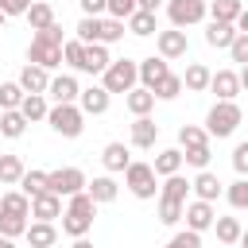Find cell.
Masks as SVG:
<instances>
[{"mask_svg":"<svg viewBox=\"0 0 248 248\" xmlns=\"http://www.w3.org/2000/svg\"><path fill=\"white\" fill-rule=\"evenodd\" d=\"M190 190H194V198H202V202H217V198L225 194V182H221V178L205 167V170H198V174H194Z\"/></svg>","mask_w":248,"mask_h":248,"instance_id":"5bb4252c","label":"cell"},{"mask_svg":"<svg viewBox=\"0 0 248 248\" xmlns=\"http://www.w3.org/2000/svg\"><path fill=\"white\" fill-rule=\"evenodd\" d=\"M85 170L81 167H58V170H46V190L58 194V198H74L85 190Z\"/></svg>","mask_w":248,"mask_h":248,"instance_id":"8992f818","label":"cell"},{"mask_svg":"<svg viewBox=\"0 0 248 248\" xmlns=\"http://www.w3.org/2000/svg\"><path fill=\"white\" fill-rule=\"evenodd\" d=\"M81 54H85V43H81V39H66V43H62V62H66L70 70H81Z\"/></svg>","mask_w":248,"mask_h":248,"instance_id":"ee69618b","label":"cell"},{"mask_svg":"<svg viewBox=\"0 0 248 248\" xmlns=\"http://www.w3.org/2000/svg\"><path fill=\"white\" fill-rule=\"evenodd\" d=\"M23 16H27L31 31H43V27H50V23H54V8H50L46 0H35V4H31V8L23 12Z\"/></svg>","mask_w":248,"mask_h":248,"instance_id":"1f68e13d","label":"cell"},{"mask_svg":"<svg viewBox=\"0 0 248 248\" xmlns=\"http://www.w3.org/2000/svg\"><path fill=\"white\" fill-rule=\"evenodd\" d=\"M186 194H190V182L182 178V170L178 174H167L163 186H159V198H170V202H186Z\"/></svg>","mask_w":248,"mask_h":248,"instance_id":"d6a6232c","label":"cell"},{"mask_svg":"<svg viewBox=\"0 0 248 248\" xmlns=\"http://www.w3.org/2000/svg\"><path fill=\"white\" fill-rule=\"evenodd\" d=\"M170 74V62L163 58V54H151V58H140V85H147V89H155V81L159 78H167Z\"/></svg>","mask_w":248,"mask_h":248,"instance_id":"44dd1931","label":"cell"},{"mask_svg":"<svg viewBox=\"0 0 248 248\" xmlns=\"http://www.w3.org/2000/svg\"><path fill=\"white\" fill-rule=\"evenodd\" d=\"M93 217H97V202L81 190V194H74V198H66V209H62V232L74 240V236H89V229H93Z\"/></svg>","mask_w":248,"mask_h":248,"instance_id":"6da1fadb","label":"cell"},{"mask_svg":"<svg viewBox=\"0 0 248 248\" xmlns=\"http://www.w3.org/2000/svg\"><path fill=\"white\" fill-rule=\"evenodd\" d=\"M0 248H16V240L12 236H0Z\"/></svg>","mask_w":248,"mask_h":248,"instance_id":"91938a15","label":"cell"},{"mask_svg":"<svg viewBox=\"0 0 248 248\" xmlns=\"http://www.w3.org/2000/svg\"><path fill=\"white\" fill-rule=\"evenodd\" d=\"M16 81L23 85V93H46V85H50V70H43V66L27 62V66L19 70V78H16Z\"/></svg>","mask_w":248,"mask_h":248,"instance_id":"7402d4cb","label":"cell"},{"mask_svg":"<svg viewBox=\"0 0 248 248\" xmlns=\"http://www.w3.org/2000/svg\"><path fill=\"white\" fill-rule=\"evenodd\" d=\"M19 112H23V120L31 124V120H46V112H50V105H46V93H23V101H19Z\"/></svg>","mask_w":248,"mask_h":248,"instance_id":"f1b7e54d","label":"cell"},{"mask_svg":"<svg viewBox=\"0 0 248 248\" xmlns=\"http://www.w3.org/2000/svg\"><path fill=\"white\" fill-rule=\"evenodd\" d=\"M221 198H225L232 209H248V174H236V182H229Z\"/></svg>","mask_w":248,"mask_h":248,"instance_id":"e575fe53","label":"cell"},{"mask_svg":"<svg viewBox=\"0 0 248 248\" xmlns=\"http://www.w3.org/2000/svg\"><path fill=\"white\" fill-rule=\"evenodd\" d=\"M198 143H209V132L198 128V124H182L178 128V147L186 151V147H198Z\"/></svg>","mask_w":248,"mask_h":248,"instance_id":"60d3db41","label":"cell"},{"mask_svg":"<svg viewBox=\"0 0 248 248\" xmlns=\"http://www.w3.org/2000/svg\"><path fill=\"white\" fill-rule=\"evenodd\" d=\"M167 0H136V8H143V12H159Z\"/></svg>","mask_w":248,"mask_h":248,"instance_id":"9f6ffc18","label":"cell"},{"mask_svg":"<svg viewBox=\"0 0 248 248\" xmlns=\"http://www.w3.org/2000/svg\"><path fill=\"white\" fill-rule=\"evenodd\" d=\"M19 190H23L27 198L43 194V190H46V170H23V178H19Z\"/></svg>","mask_w":248,"mask_h":248,"instance_id":"7bdbcfd3","label":"cell"},{"mask_svg":"<svg viewBox=\"0 0 248 248\" xmlns=\"http://www.w3.org/2000/svg\"><path fill=\"white\" fill-rule=\"evenodd\" d=\"M27 244L31 248H54L58 244V229H54V221H27Z\"/></svg>","mask_w":248,"mask_h":248,"instance_id":"ffe728a7","label":"cell"},{"mask_svg":"<svg viewBox=\"0 0 248 248\" xmlns=\"http://www.w3.org/2000/svg\"><path fill=\"white\" fill-rule=\"evenodd\" d=\"M205 4H209V0H205Z\"/></svg>","mask_w":248,"mask_h":248,"instance_id":"be15d7a7","label":"cell"},{"mask_svg":"<svg viewBox=\"0 0 248 248\" xmlns=\"http://www.w3.org/2000/svg\"><path fill=\"white\" fill-rule=\"evenodd\" d=\"M240 35H248V8H240V16H236V23H232Z\"/></svg>","mask_w":248,"mask_h":248,"instance_id":"11a10c76","label":"cell"},{"mask_svg":"<svg viewBox=\"0 0 248 248\" xmlns=\"http://www.w3.org/2000/svg\"><path fill=\"white\" fill-rule=\"evenodd\" d=\"M229 58H232V62H240V66H248V35H240V31H236V39L229 43Z\"/></svg>","mask_w":248,"mask_h":248,"instance_id":"c3c4849f","label":"cell"},{"mask_svg":"<svg viewBox=\"0 0 248 248\" xmlns=\"http://www.w3.org/2000/svg\"><path fill=\"white\" fill-rule=\"evenodd\" d=\"M182 209H186V202H170V198H159V225L174 229V225L182 221Z\"/></svg>","mask_w":248,"mask_h":248,"instance_id":"f35d334b","label":"cell"},{"mask_svg":"<svg viewBox=\"0 0 248 248\" xmlns=\"http://www.w3.org/2000/svg\"><path fill=\"white\" fill-rule=\"evenodd\" d=\"M101 163H105V170H108V174H124V170H128V163H132V151H128L120 140H112V143H105V147H101Z\"/></svg>","mask_w":248,"mask_h":248,"instance_id":"e0dca14e","label":"cell"},{"mask_svg":"<svg viewBox=\"0 0 248 248\" xmlns=\"http://www.w3.org/2000/svg\"><path fill=\"white\" fill-rule=\"evenodd\" d=\"M4 23H8V16H4V12H0V27H4Z\"/></svg>","mask_w":248,"mask_h":248,"instance_id":"6125c7cd","label":"cell"},{"mask_svg":"<svg viewBox=\"0 0 248 248\" xmlns=\"http://www.w3.org/2000/svg\"><path fill=\"white\" fill-rule=\"evenodd\" d=\"M101 85H105L108 93H128L132 85H140V62H132V58H112V62L105 66V74H101Z\"/></svg>","mask_w":248,"mask_h":248,"instance_id":"3957f363","label":"cell"},{"mask_svg":"<svg viewBox=\"0 0 248 248\" xmlns=\"http://www.w3.org/2000/svg\"><path fill=\"white\" fill-rule=\"evenodd\" d=\"M124 27H128V35H136V39H147V35H155V31H159L155 12H143V8H136V12L124 19Z\"/></svg>","mask_w":248,"mask_h":248,"instance_id":"cb8c5ba5","label":"cell"},{"mask_svg":"<svg viewBox=\"0 0 248 248\" xmlns=\"http://www.w3.org/2000/svg\"><path fill=\"white\" fill-rule=\"evenodd\" d=\"M23 159L19 155H0V186H19V178H23Z\"/></svg>","mask_w":248,"mask_h":248,"instance_id":"4dcf8cb0","label":"cell"},{"mask_svg":"<svg viewBox=\"0 0 248 248\" xmlns=\"http://www.w3.org/2000/svg\"><path fill=\"white\" fill-rule=\"evenodd\" d=\"M155 50H159L167 62H174V58H186L190 39H186L182 27H167V31H155Z\"/></svg>","mask_w":248,"mask_h":248,"instance_id":"ba28073f","label":"cell"},{"mask_svg":"<svg viewBox=\"0 0 248 248\" xmlns=\"http://www.w3.org/2000/svg\"><path fill=\"white\" fill-rule=\"evenodd\" d=\"M23 132H27L23 112H19V108H0V136H4V140H19Z\"/></svg>","mask_w":248,"mask_h":248,"instance_id":"f546056e","label":"cell"},{"mask_svg":"<svg viewBox=\"0 0 248 248\" xmlns=\"http://www.w3.org/2000/svg\"><path fill=\"white\" fill-rule=\"evenodd\" d=\"M151 93H155V101H174V97L182 93V74H167V78H159Z\"/></svg>","mask_w":248,"mask_h":248,"instance_id":"8d00e7d4","label":"cell"},{"mask_svg":"<svg viewBox=\"0 0 248 248\" xmlns=\"http://www.w3.org/2000/svg\"><path fill=\"white\" fill-rule=\"evenodd\" d=\"M23 101V85L19 81H0V108H19Z\"/></svg>","mask_w":248,"mask_h":248,"instance_id":"bcb514c9","label":"cell"},{"mask_svg":"<svg viewBox=\"0 0 248 248\" xmlns=\"http://www.w3.org/2000/svg\"><path fill=\"white\" fill-rule=\"evenodd\" d=\"M31 217H35V221H58V217H62V198L50 194V190L35 194V198H31Z\"/></svg>","mask_w":248,"mask_h":248,"instance_id":"ac0fdd59","label":"cell"},{"mask_svg":"<svg viewBox=\"0 0 248 248\" xmlns=\"http://www.w3.org/2000/svg\"><path fill=\"white\" fill-rule=\"evenodd\" d=\"M78 93H81V85H78L74 74H50L46 97H50L54 105H78Z\"/></svg>","mask_w":248,"mask_h":248,"instance_id":"8fae6325","label":"cell"},{"mask_svg":"<svg viewBox=\"0 0 248 248\" xmlns=\"http://www.w3.org/2000/svg\"><path fill=\"white\" fill-rule=\"evenodd\" d=\"M31 4H35V0H0V12H4V16H23Z\"/></svg>","mask_w":248,"mask_h":248,"instance_id":"816d5d0a","label":"cell"},{"mask_svg":"<svg viewBox=\"0 0 248 248\" xmlns=\"http://www.w3.org/2000/svg\"><path fill=\"white\" fill-rule=\"evenodd\" d=\"M209 78H213V70H209L205 62H190L186 74H182V89H190V93H205V89H209Z\"/></svg>","mask_w":248,"mask_h":248,"instance_id":"d4e9b609","label":"cell"},{"mask_svg":"<svg viewBox=\"0 0 248 248\" xmlns=\"http://www.w3.org/2000/svg\"><path fill=\"white\" fill-rule=\"evenodd\" d=\"M70 248H93V240H89V236H74V240H70Z\"/></svg>","mask_w":248,"mask_h":248,"instance_id":"6f0895ef","label":"cell"},{"mask_svg":"<svg viewBox=\"0 0 248 248\" xmlns=\"http://www.w3.org/2000/svg\"><path fill=\"white\" fill-rule=\"evenodd\" d=\"M27 232V217H16V213H0V236H23Z\"/></svg>","mask_w":248,"mask_h":248,"instance_id":"f6af8a7d","label":"cell"},{"mask_svg":"<svg viewBox=\"0 0 248 248\" xmlns=\"http://www.w3.org/2000/svg\"><path fill=\"white\" fill-rule=\"evenodd\" d=\"M81 4V16H105L108 12V0H78Z\"/></svg>","mask_w":248,"mask_h":248,"instance_id":"f5cc1de1","label":"cell"},{"mask_svg":"<svg viewBox=\"0 0 248 248\" xmlns=\"http://www.w3.org/2000/svg\"><path fill=\"white\" fill-rule=\"evenodd\" d=\"M124 186L132 190V198H140V202H151L155 194H159V174H155V167L151 163H128V170H124Z\"/></svg>","mask_w":248,"mask_h":248,"instance_id":"277c9868","label":"cell"},{"mask_svg":"<svg viewBox=\"0 0 248 248\" xmlns=\"http://www.w3.org/2000/svg\"><path fill=\"white\" fill-rule=\"evenodd\" d=\"M108 62H112V54H108V46H105V43H85V54H81V74L101 78Z\"/></svg>","mask_w":248,"mask_h":248,"instance_id":"9a60e30c","label":"cell"},{"mask_svg":"<svg viewBox=\"0 0 248 248\" xmlns=\"http://www.w3.org/2000/svg\"><path fill=\"white\" fill-rule=\"evenodd\" d=\"M124 19H112V16H101V39L97 43H105V46H112V43H120L124 39Z\"/></svg>","mask_w":248,"mask_h":248,"instance_id":"74e56055","label":"cell"},{"mask_svg":"<svg viewBox=\"0 0 248 248\" xmlns=\"http://www.w3.org/2000/svg\"><path fill=\"white\" fill-rule=\"evenodd\" d=\"M236 78H240V89H248V66H240V74H236Z\"/></svg>","mask_w":248,"mask_h":248,"instance_id":"680465c9","label":"cell"},{"mask_svg":"<svg viewBox=\"0 0 248 248\" xmlns=\"http://www.w3.org/2000/svg\"><path fill=\"white\" fill-rule=\"evenodd\" d=\"M213 232H217L221 244H236L240 232H244V225H240V217H217L213 221Z\"/></svg>","mask_w":248,"mask_h":248,"instance_id":"836d02e7","label":"cell"},{"mask_svg":"<svg viewBox=\"0 0 248 248\" xmlns=\"http://www.w3.org/2000/svg\"><path fill=\"white\" fill-rule=\"evenodd\" d=\"M128 140H132V147L147 151V147H155V140H159V124H155L151 116H136L132 128H128Z\"/></svg>","mask_w":248,"mask_h":248,"instance_id":"4fadbf2b","label":"cell"},{"mask_svg":"<svg viewBox=\"0 0 248 248\" xmlns=\"http://www.w3.org/2000/svg\"><path fill=\"white\" fill-rule=\"evenodd\" d=\"M240 0H209V19H221V23H236L240 16Z\"/></svg>","mask_w":248,"mask_h":248,"instance_id":"d590c367","label":"cell"},{"mask_svg":"<svg viewBox=\"0 0 248 248\" xmlns=\"http://www.w3.org/2000/svg\"><path fill=\"white\" fill-rule=\"evenodd\" d=\"M46 124H50L62 140H78V136L85 132V112H81L78 105H50Z\"/></svg>","mask_w":248,"mask_h":248,"instance_id":"5b68a950","label":"cell"},{"mask_svg":"<svg viewBox=\"0 0 248 248\" xmlns=\"http://www.w3.org/2000/svg\"><path fill=\"white\" fill-rule=\"evenodd\" d=\"M108 105H112V93H108L101 81L78 93V108H81L85 116H105V112H108Z\"/></svg>","mask_w":248,"mask_h":248,"instance_id":"7c38bea8","label":"cell"},{"mask_svg":"<svg viewBox=\"0 0 248 248\" xmlns=\"http://www.w3.org/2000/svg\"><path fill=\"white\" fill-rule=\"evenodd\" d=\"M236 39V27L232 23H221V19H209V27H205V43L213 46V50H229V43Z\"/></svg>","mask_w":248,"mask_h":248,"instance_id":"484cf974","label":"cell"},{"mask_svg":"<svg viewBox=\"0 0 248 248\" xmlns=\"http://www.w3.org/2000/svg\"><path fill=\"white\" fill-rule=\"evenodd\" d=\"M236 244H240V248H248V229L240 232V240H236Z\"/></svg>","mask_w":248,"mask_h":248,"instance_id":"94428289","label":"cell"},{"mask_svg":"<svg viewBox=\"0 0 248 248\" xmlns=\"http://www.w3.org/2000/svg\"><path fill=\"white\" fill-rule=\"evenodd\" d=\"M209 159H213L209 143H198V147H186V151H182V163H186V167H194V170H205V167H209Z\"/></svg>","mask_w":248,"mask_h":248,"instance_id":"b9f144b4","label":"cell"},{"mask_svg":"<svg viewBox=\"0 0 248 248\" xmlns=\"http://www.w3.org/2000/svg\"><path fill=\"white\" fill-rule=\"evenodd\" d=\"M124 105H128L132 116H151V108H155V93H151L147 85H132V89L124 93Z\"/></svg>","mask_w":248,"mask_h":248,"instance_id":"603a6c76","label":"cell"},{"mask_svg":"<svg viewBox=\"0 0 248 248\" xmlns=\"http://www.w3.org/2000/svg\"><path fill=\"white\" fill-rule=\"evenodd\" d=\"M74 31H78L74 39H81V43H97V39H101V16H81Z\"/></svg>","mask_w":248,"mask_h":248,"instance_id":"ab89813d","label":"cell"},{"mask_svg":"<svg viewBox=\"0 0 248 248\" xmlns=\"http://www.w3.org/2000/svg\"><path fill=\"white\" fill-rule=\"evenodd\" d=\"M85 194H89L97 205H108V202H116L120 186H116V178H112V174H97V178H89V182H85Z\"/></svg>","mask_w":248,"mask_h":248,"instance_id":"d6986e66","label":"cell"},{"mask_svg":"<svg viewBox=\"0 0 248 248\" xmlns=\"http://www.w3.org/2000/svg\"><path fill=\"white\" fill-rule=\"evenodd\" d=\"M232 170L236 174H248V140L232 147Z\"/></svg>","mask_w":248,"mask_h":248,"instance_id":"f907efd6","label":"cell"},{"mask_svg":"<svg viewBox=\"0 0 248 248\" xmlns=\"http://www.w3.org/2000/svg\"><path fill=\"white\" fill-rule=\"evenodd\" d=\"M136 12V0H108V12L105 16H112V19H128Z\"/></svg>","mask_w":248,"mask_h":248,"instance_id":"681fc988","label":"cell"},{"mask_svg":"<svg viewBox=\"0 0 248 248\" xmlns=\"http://www.w3.org/2000/svg\"><path fill=\"white\" fill-rule=\"evenodd\" d=\"M27 62H35V66H43V70H58V66H62V46H58V43H46L43 35H31Z\"/></svg>","mask_w":248,"mask_h":248,"instance_id":"9c48e42d","label":"cell"},{"mask_svg":"<svg viewBox=\"0 0 248 248\" xmlns=\"http://www.w3.org/2000/svg\"><path fill=\"white\" fill-rule=\"evenodd\" d=\"M0 213H16V217H31V198L16 186V190H4L0 194Z\"/></svg>","mask_w":248,"mask_h":248,"instance_id":"83f0119b","label":"cell"},{"mask_svg":"<svg viewBox=\"0 0 248 248\" xmlns=\"http://www.w3.org/2000/svg\"><path fill=\"white\" fill-rule=\"evenodd\" d=\"M167 8V19H170V27H194V23H202L205 16H209V4L205 0H167L163 4Z\"/></svg>","mask_w":248,"mask_h":248,"instance_id":"52a82bcc","label":"cell"},{"mask_svg":"<svg viewBox=\"0 0 248 248\" xmlns=\"http://www.w3.org/2000/svg\"><path fill=\"white\" fill-rule=\"evenodd\" d=\"M240 120H244V112H240L236 101H217L205 112V132H209V140H229L240 128Z\"/></svg>","mask_w":248,"mask_h":248,"instance_id":"7a4b0ae2","label":"cell"},{"mask_svg":"<svg viewBox=\"0 0 248 248\" xmlns=\"http://www.w3.org/2000/svg\"><path fill=\"white\" fill-rule=\"evenodd\" d=\"M151 167H155V174H159V178L178 174V170L186 167V163H182V147H163V151L155 155V163H151Z\"/></svg>","mask_w":248,"mask_h":248,"instance_id":"4316f807","label":"cell"},{"mask_svg":"<svg viewBox=\"0 0 248 248\" xmlns=\"http://www.w3.org/2000/svg\"><path fill=\"white\" fill-rule=\"evenodd\" d=\"M209 93H217V101H236V93H240V78H236V70H213V78H209Z\"/></svg>","mask_w":248,"mask_h":248,"instance_id":"2e32d148","label":"cell"},{"mask_svg":"<svg viewBox=\"0 0 248 248\" xmlns=\"http://www.w3.org/2000/svg\"><path fill=\"white\" fill-rule=\"evenodd\" d=\"M163 248H202V232H194V229H178Z\"/></svg>","mask_w":248,"mask_h":248,"instance_id":"7dc6e473","label":"cell"},{"mask_svg":"<svg viewBox=\"0 0 248 248\" xmlns=\"http://www.w3.org/2000/svg\"><path fill=\"white\" fill-rule=\"evenodd\" d=\"M182 221H186V229H194V232H205V229H213V221H217V209H213V202H202V198H194V202H186V209H182Z\"/></svg>","mask_w":248,"mask_h":248,"instance_id":"30bf717a","label":"cell"},{"mask_svg":"<svg viewBox=\"0 0 248 248\" xmlns=\"http://www.w3.org/2000/svg\"><path fill=\"white\" fill-rule=\"evenodd\" d=\"M35 35H43L46 43H58V46L66 43V35H62V27H58V23H50V27H43V31H35Z\"/></svg>","mask_w":248,"mask_h":248,"instance_id":"db71d44e","label":"cell"}]
</instances>
